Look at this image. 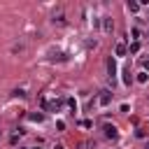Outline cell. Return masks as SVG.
<instances>
[{
    "label": "cell",
    "instance_id": "obj_5",
    "mask_svg": "<svg viewBox=\"0 0 149 149\" xmlns=\"http://www.w3.org/2000/svg\"><path fill=\"white\" fill-rule=\"evenodd\" d=\"M42 119H44V114H42V112H35V114H30V121H35V123H40Z\"/></svg>",
    "mask_w": 149,
    "mask_h": 149
},
{
    "label": "cell",
    "instance_id": "obj_12",
    "mask_svg": "<svg viewBox=\"0 0 149 149\" xmlns=\"http://www.w3.org/2000/svg\"><path fill=\"white\" fill-rule=\"evenodd\" d=\"M147 149H149V142H147Z\"/></svg>",
    "mask_w": 149,
    "mask_h": 149
},
{
    "label": "cell",
    "instance_id": "obj_4",
    "mask_svg": "<svg viewBox=\"0 0 149 149\" xmlns=\"http://www.w3.org/2000/svg\"><path fill=\"white\" fill-rule=\"evenodd\" d=\"M130 81H133V77H130V70H123V84H126V86H130Z\"/></svg>",
    "mask_w": 149,
    "mask_h": 149
},
{
    "label": "cell",
    "instance_id": "obj_1",
    "mask_svg": "<svg viewBox=\"0 0 149 149\" xmlns=\"http://www.w3.org/2000/svg\"><path fill=\"white\" fill-rule=\"evenodd\" d=\"M102 130H105V137H109V140H116V135H119V133H116V128H114V126H109V123H105V126H102Z\"/></svg>",
    "mask_w": 149,
    "mask_h": 149
},
{
    "label": "cell",
    "instance_id": "obj_7",
    "mask_svg": "<svg viewBox=\"0 0 149 149\" xmlns=\"http://www.w3.org/2000/svg\"><path fill=\"white\" fill-rule=\"evenodd\" d=\"M147 79H149V74H147V72H140V74H137V81H140V84H144Z\"/></svg>",
    "mask_w": 149,
    "mask_h": 149
},
{
    "label": "cell",
    "instance_id": "obj_3",
    "mask_svg": "<svg viewBox=\"0 0 149 149\" xmlns=\"http://www.w3.org/2000/svg\"><path fill=\"white\" fill-rule=\"evenodd\" d=\"M98 102H100L102 107H105V105H109V102H112V93H109V91H100V98H98Z\"/></svg>",
    "mask_w": 149,
    "mask_h": 149
},
{
    "label": "cell",
    "instance_id": "obj_10",
    "mask_svg": "<svg viewBox=\"0 0 149 149\" xmlns=\"http://www.w3.org/2000/svg\"><path fill=\"white\" fill-rule=\"evenodd\" d=\"M105 30H107V33L112 30V19H105Z\"/></svg>",
    "mask_w": 149,
    "mask_h": 149
},
{
    "label": "cell",
    "instance_id": "obj_9",
    "mask_svg": "<svg viewBox=\"0 0 149 149\" xmlns=\"http://www.w3.org/2000/svg\"><path fill=\"white\" fill-rule=\"evenodd\" d=\"M137 51H140V42H133L130 44V54H137Z\"/></svg>",
    "mask_w": 149,
    "mask_h": 149
},
{
    "label": "cell",
    "instance_id": "obj_2",
    "mask_svg": "<svg viewBox=\"0 0 149 149\" xmlns=\"http://www.w3.org/2000/svg\"><path fill=\"white\" fill-rule=\"evenodd\" d=\"M107 72H109V79L114 81V74H116V63H114V58H112V56L107 58Z\"/></svg>",
    "mask_w": 149,
    "mask_h": 149
},
{
    "label": "cell",
    "instance_id": "obj_6",
    "mask_svg": "<svg viewBox=\"0 0 149 149\" xmlns=\"http://www.w3.org/2000/svg\"><path fill=\"white\" fill-rule=\"evenodd\" d=\"M114 54H116V56H123V54H126V44H116Z\"/></svg>",
    "mask_w": 149,
    "mask_h": 149
},
{
    "label": "cell",
    "instance_id": "obj_11",
    "mask_svg": "<svg viewBox=\"0 0 149 149\" xmlns=\"http://www.w3.org/2000/svg\"><path fill=\"white\" fill-rule=\"evenodd\" d=\"M54 149H63V144H56V147H54Z\"/></svg>",
    "mask_w": 149,
    "mask_h": 149
},
{
    "label": "cell",
    "instance_id": "obj_8",
    "mask_svg": "<svg viewBox=\"0 0 149 149\" xmlns=\"http://www.w3.org/2000/svg\"><path fill=\"white\" fill-rule=\"evenodd\" d=\"M128 9H130V12H137V9H140V2H128Z\"/></svg>",
    "mask_w": 149,
    "mask_h": 149
}]
</instances>
